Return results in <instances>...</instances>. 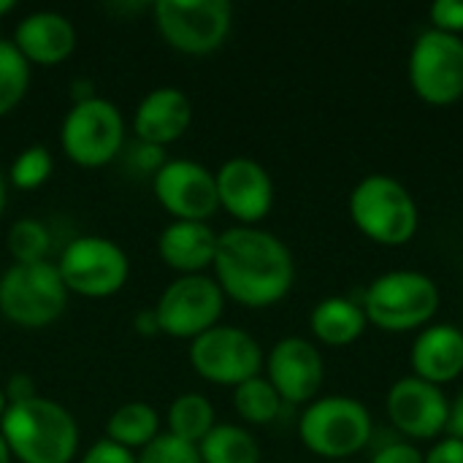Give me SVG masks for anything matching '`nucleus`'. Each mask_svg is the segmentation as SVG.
Returning a JSON list of instances; mask_svg holds the SVG:
<instances>
[{
    "instance_id": "1",
    "label": "nucleus",
    "mask_w": 463,
    "mask_h": 463,
    "mask_svg": "<svg viewBox=\"0 0 463 463\" xmlns=\"http://www.w3.org/2000/svg\"><path fill=\"white\" fill-rule=\"evenodd\" d=\"M212 269L225 298L247 309L279 304L296 282L293 252L279 236L258 225L222 231Z\"/></svg>"
},
{
    "instance_id": "2",
    "label": "nucleus",
    "mask_w": 463,
    "mask_h": 463,
    "mask_svg": "<svg viewBox=\"0 0 463 463\" xmlns=\"http://www.w3.org/2000/svg\"><path fill=\"white\" fill-rule=\"evenodd\" d=\"M0 434L19 463H71L79 456V423L54 399L8 404Z\"/></svg>"
},
{
    "instance_id": "3",
    "label": "nucleus",
    "mask_w": 463,
    "mask_h": 463,
    "mask_svg": "<svg viewBox=\"0 0 463 463\" xmlns=\"http://www.w3.org/2000/svg\"><path fill=\"white\" fill-rule=\"evenodd\" d=\"M355 228L383 247H402L415 239L420 228V212L412 193L388 174L364 176L347 201Z\"/></svg>"
},
{
    "instance_id": "4",
    "label": "nucleus",
    "mask_w": 463,
    "mask_h": 463,
    "mask_svg": "<svg viewBox=\"0 0 463 463\" xmlns=\"http://www.w3.org/2000/svg\"><path fill=\"white\" fill-rule=\"evenodd\" d=\"M439 301L442 293L429 274L399 269L372 279L361 307L372 326L391 334H404L429 326L439 312Z\"/></svg>"
},
{
    "instance_id": "5",
    "label": "nucleus",
    "mask_w": 463,
    "mask_h": 463,
    "mask_svg": "<svg viewBox=\"0 0 463 463\" xmlns=\"http://www.w3.org/2000/svg\"><path fill=\"white\" fill-rule=\"evenodd\" d=\"M68 288L57 263H14L0 277V315L27 331L57 323L68 309Z\"/></svg>"
},
{
    "instance_id": "6",
    "label": "nucleus",
    "mask_w": 463,
    "mask_h": 463,
    "mask_svg": "<svg viewBox=\"0 0 463 463\" xmlns=\"http://www.w3.org/2000/svg\"><path fill=\"white\" fill-rule=\"evenodd\" d=\"M374 423L366 404L350 396H323L307 404L298 420L304 448L320 458L342 461L355 456L372 439Z\"/></svg>"
},
{
    "instance_id": "7",
    "label": "nucleus",
    "mask_w": 463,
    "mask_h": 463,
    "mask_svg": "<svg viewBox=\"0 0 463 463\" xmlns=\"http://www.w3.org/2000/svg\"><path fill=\"white\" fill-rule=\"evenodd\" d=\"M65 157L81 168H103L125 149V117L117 103L95 95L73 103L60 125Z\"/></svg>"
},
{
    "instance_id": "8",
    "label": "nucleus",
    "mask_w": 463,
    "mask_h": 463,
    "mask_svg": "<svg viewBox=\"0 0 463 463\" xmlns=\"http://www.w3.org/2000/svg\"><path fill=\"white\" fill-rule=\"evenodd\" d=\"M157 33L182 54L217 52L233 27V5L228 0H157L152 5Z\"/></svg>"
},
{
    "instance_id": "9",
    "label": "nucleus",
    "mask_w": 463,
    "mask_h": 463,
    "mask_svg": "<svg viewBox=\"0 0 463 463\" xmlns=\"http://www.w3.org/2000/svg\"><path fill=\"white\" fill-rule=\"evenodd\" d=\"M57 271L68 293L84 298H111L130 277V260L125 250L106 236H76L65 244Z\"/></svg>"
},
{
    "instance_id": "10",
    "label": "nucleus",
    "mask_w": 463,
    "mask_h": 463,
    "mask_svg": "<svg viewBox=\"0 0 463 463\" xmlns=\"http://www.w3.org/2000/svg\"><path fill=\"white\" fill-rule=\"evenodd\" d=\"M410 87L429 106H450L463 98V38L423 30L410 52Z\"/></svg>"
},
{
    "instance_id": "11",
    "label": "nucleus",
    "mask_w": 463,
    "mask_h": 463,
    "mask_svg": "<svg viewBox=\"0 0 463 463\" xmlns=\"http://www.w3.org/2000/svg\"><path fill=\"white\" fill-rule=\"evenodd\" d=\"M160 334L174 339H198L209 328L220 326L225 312V293L214 277L190 274L174 279L152 307Z\"/></svg>"
},
{
    "instance_id": "12",
    "label": "nucleus",
    "mask_w": 463,
    "mask_h": 463,
    "mask_svg": "<svg viewBox=\"0 0 463 463\" xmlns=\"http://www.w3.org/2000/svg\"><path fill=\"white\" fill-rule=\"evenodd\" d=\"M187 358L201 380L228 388L258 377L266 364L258 339L236 326L209 328L206 334L190 342Z\"/></svg>"
},
{
    "instance_id": "13",
    "label": "nucleus",
    "mask_w": 463,
    "mask_h": 463,
    "mask_svg": "<svg viewBox=\"0 0 463 463\" xmlns=\"http://www.w3.org/2000/svg\"><path fill=\"white\" fill-rule=\"evenodd\" d=\"M152 190L157 203L174 220L209 222V217H214V212L220 209L214 171L187 157L168 160L155 174Z\"/></svg>"
},
{
    "instance_id": "14",
    "label": "nucleus",
    "mask_w": 463,
    "mask_h": 463,
    "mask_svg": "<svg viewBox=\"0 0 463 463\" xmlns=\"http://www.w3.org/2000/svg\"><path fill=\"white\" fill-rule=\"evenodd\" d=\"M263 366H266V380L274 385V391L285 404L315 402L326 380L323 355L304 336L279 339L266 355Z\"/></svg>"
},
{
    "instance_id": "15",
    "label": "nucleus",
    "mask_w": 463,
    "mask_h": 463,
    "mask_svg": "<svg viewBox=\"0 0 463 463\" xmlns=\"http://www.w3.org/2000/svg\"><path fill=\"white\" fill-rule=\"evenodd\" d=\"M388 415L391 423L410 439H437L448 429L450 402L439 385L410 374L391 385Z\"/></svg>"
},
{
    "instance_id": "16",
    "label": "nucleus",
    "mask_w": 463,
    "mask_h": 463,
    "mask_svg": "<svg viewBox=\"0 0 463 463\" xmlns=\"http://www.w3.org/2000/svg\"><path fill=\"white\" fill-rule=\"evenodd\" d=\"M217 198L239 225H258L269 217L274 206V182L271 174L252 157H231L217 174Z\"/></svg>"
},
{
    "instance_id": "17",
    "label": "nucleus",
    "mask_w": 463,
    "mask_h": 463,
    "mask_svg": "<svg viewBox=\"0 0 463 463\" xmlns=\"http://www.w3.org/2000/svg\"><path fill=\"white\" fill-rule=\"evenodd\" d=\"M11 43L30 65H60L76 49V27L60 11H33L14 27Z\"/></svg>"
},
{
    "instance_id": "18",
    "label": "nucleus",
    "mask_w": 463,
    "mask_h": 463,
    "mask_svg": "<svg viewBox=\"0 0 463 463\" xmlns=\"http://www.w3.org/2000/svg\"><path fill=\"white\" fill-rule=\"evenodd\" d=\"M193 125V100L179 87H157L141 98L133 114V133L138 141L168 146L179 141Z\"/></svg>"
},
{
    "instance_id": "19",
    "label": "nucleus",
    "mask_w": 463,
    "mask_h": 463,
    "mask_svg": "<svg viewBox=\"0 0 463 463\" xmlns=\"http://www.w3.org/2000/svg\"><path fill=\"white\" fill-rule=\"evenodd\" d=\"M412 374L431 383L448 385L463 374V328L453 323L429 326L418 334L410 353Z\"/></svg>"
},
{
    "instance_id": "20",
    "label": "nucleus",
    "mask_w": 463,
    "mask_h": 463,
    "mask_svg": "<svg viewBox=\"0 0 463 463\" xmlns=\"http://www.w3.org/2000/svg\"><path fill=\"white\" fill-rule=\"evenodd\" d=\"M217 239L220 233L209 222L171 220L157 239V255L179 277L203 274L214 263Z\"/></svg>"
},
{
    "instance_id": "21",
    "label": "nucleus",
    "mask_w": 463,
    "mask_h": 463,
    "mask_svg": "<svg viewBox=\"0 0 463 463\" xmlns=\"http://www.w3.org/2000/svg\"><path fill=\"white\" fill-rule=\"evenodd\" d=\"M369 320L358 301L345 296H328L315 304L309 315V328L317 342L328 347H347L358 342L366 331Z\"/></svg>"
},
{
    "instance_id": "22",
    "label": "nucleus",
    "mask_w": 463,
    "mask_h": 463,
    "mask_svg": "<svg viewBox=\"0 0 463 463\" xmlns=\"http://www.w3.org/2000/svg\"><path fill=\"white\" fill-rule=\"evenodd\" d=\"M160 434V415L146 402H128L117 407L106 420V439L130 453H141Z\"/></svg>"
},
{
    "instance_id": "23",
    "label": "nucleus",
    "mask_w": 463,
    "mask_h": 463,
    "mask_svg": "<svg viewBox=\"0 0 463 463\" xmlns=\"http://www.w3.org/2000/svg\"><path fill=\"white\" fill-rule=\"evenodd\" d=\"M165 426H168L171 437L198 448L206 439V434L217 426L214 407L201 393H182L171 402L168 415H165Z\"/></svg>"
},
{
    "instance_id": "24",
    "label": "nucleus",
    "mask_w": 463,
    "mask_h": 463,
    "mask_svg": "<svg viewBox=\"0 0 463 463\" xmlns=\"http://www.w3.org/2000/svg\"><path fill=\"white\" fill-rule=\"evenodd\" d=\"M203 463H260L258 439L233 423H217L198 445Z\"/></svg>"
},
{
    "instance_id": "25",
    "label": "nucleus",
    "mask_w": 463,
    "mask_h": 463,
    "mask_svg": "<svg viewBox=\"0 0 463 463\" xmlns=\"http://www.w3.org/2000/svg\"><path fill=\"white\" fill-rule=\"evenodd\" d=\"M282 404L285 402L279 399L274 385L266 377H260V374L233 388V410L239 412V418L244 423L266 426V423L279 418Z\"/></svg>"
},
{
    "instance_id": "26",
    "label": "nucleus",
    "mask_w": 463,
    "mask_h": 463,
    "mask_svg": "<svg viewBox=\"0 0 463 463\" xmlns=\"http://www.w3.org/2000/svg\"><path fill=\"white\" fill-rule=\"evenodd\" d=\"M30 87V62L19 54V49L0 38V117L11 114L27 95Z\"/></svg>"
},
{
    "instance_id": "27",
    "label": "nucleus",
    "mask_w": 463,
    "mask_h": 463,
    "mask_svg": "<svg viewBox=\"0 0 463 463\" xmlns=\"http://www.w3.org/2000/svg\"><path fill=\"white\" fill-rule=\"evenodd\" d=\"M5 244L14 263H41L52 250V233L41 220L22 217L8 228Z\"/></svg>"
},
{
    "instance_id": "28",
    "label": "nucleus",
    "mask_w": 463,
    "mask_h": 463,
    "mask_svg": "<svg viewBox=\"0 0 463 463\" xmlns=\"http://www.w3.org/2000/svg\"><path fill=\"white\" fill-rule=\"evenodd\" d=\"M54 171V160H52V152L41 144H33L27 149H22L14 160H11V168H8V182L16 187V190H38L41 184L49 182Z\"/></svg>"
},
{
    "instance_id": "29",
    "label": "nucleus",
    "mask_w": 463,
    "mask_h": 463,
    "mask_svg": "<svg viewBox=\"0 0 463 463\" xmlns=\"http://www.w3.org/2000/svg\"><path fill=\"white\" fill-rule=\"evenodd\" d=\"M138 463H203L201 461V453L195 445L190 442H182L176 437H171L168 431L160 434L152 445H146L138 456Z\"/></svg>"
},
{
    "instance_id": "30",
    "label": "nucleus",
    "mask_w": 463,
    "mask_h": 463,
    "mask_svg": "<svg viewBox=\"0 0 463 463\" xmlns=\"http://www.w3.org/2000/svg\"><path fill=\"white\" fill-rule=\"evenodd\" d=\"M119 157L136 176H149V179H155V174L168 163L163 146H155L138 138H133V144L125 141V149L119 152Z\"/></svg>"
},
{
    "instance_id": "31",
    "label": "nucleus",
    "mask_w": 463,
    "mask_h": 463,
    "mask_svg": "<svg viewBox=\"0 0 463 463\" xmlns=\"http://www.w3.org/2000/svg\"><path fill=\"white\" fill-rule=\"evenodd\" d=\"M429 16H431L434 30H442L450 35L463 33V0H437L429 8Z\"/></svg>"
},
{
    "instance_id": "32",
    "label": "nucleus",
    "mask_w": 463,
    "mask_h": 463,
    "mask_svg": "<svg viewBox=\"0 0 463 463\" xmlns=\"http://www.w3.org/2000/svg\"><path fill=\"white\" fill-rule=\"evenodd\" d=\"M79 463H138L136 461V453H130V450H125V448H119V445H114V442H109L106 437L103 439H98L81 458Z\"/></svg>"
},
{
    "instance_id": "33",
    "label": "nucleus",
    "mask_w": 463,
    "mask_h": 463,
    "mask_svg": "<svg viewBox=\"0 0 463 463\" xmlns=\"http://www.w3.org/2000/svg\"><path fill=\"white\" fill-rule=\"evenodd\" d=\"M369 463H423V453L412 442H388Z\"/></svg>"
},
{
    "instance_id": "34",
    "label": "nucleus",
    "mask_w": 463,
    "mask_h": 463,
    "mask_svg": "<svg viewBox=\"0 0 463 463\" xmlns=\"http://www.w3.org/2000/svg\"><path fill=\"white\" fill-rule=\"evenodd\" d=\"M3 393L8 399V404H22V402H30L38 396V388H35V380L24 372L19 374H11L8 383L3 385Z\"/></svg>"
},
{
    "instance_id": "35",
    "label": "nucleus",
    "mask_w": 463,
    "mask_h": 463,
    "mask_svg": "<svg viewBox=\"0 0 463 463\" xmlns=\"http://www.w3.org/2000/svg\"><path fill=\"white\" fill-rule=\"evenodd\" d=\"M423 463H463V442L456 437L439 439L429 453H423Z\"/></svg>"
},
{
    "instance_id": "36",
    "label": "nucleus",
    "mask_w": 463,
    "mask_h": 463,
    "mask_svg": "<svg viewBox=\"0 0 463 463\" xmlns=\"http://www.w3.org/2000/svg\"><path fill=\"white\" fill-rule=\"evenodd\" d=\"M133 328L138 336H157L160 334V326H157V317H155V309H141L133 320Z\"/></svg>"
},
{
    "instance_id": "37",
    "label": "nucleus",
    "mask_w": 463,
    "mask_h": 463,
    "mask_svg": "<svg viewBox=\"0 0 463 463\" xmlns=\"http://www.w3.org/2000/svg\"><path fill=\"white\" fill-rule=\"evenodd\" d=\"M448 434L463 442V391L450 404V418H448Z\"/></svg>"
},
{
    "instance_id": "38",
    "label": "nucleus",
    "mask_w": 463,
    "mask_h": 463,
    "mask_svg": "<svg viewBox=\"0 0 463 463\" xmlns=\"http://www.w3.org/2000/svg\"><path fill=\"white\" fill-rule=\"evenodd\" d=\"M90 98H95L92 81L90 79H73V84H71V100L73 103H81V100H90Z\"/></svg>"
},
{
    "instance_id": "39",
    "label": "nucleus",
    "mask_w": 463,
    "mask_h": 463,
    "mask_svg": "<svg viewBox=\"0 0 463 463\" xmlns=\"http://www.w3.org/2000/svg\"><path fill=\"white\" fill-rule=\"evenodd\" d=\"M11 450H8V445H5V439H3V434H0V463H11Z\"/></svg>"
},
{
    "instance_id": "40",
    "label": "nucleus",
    "mask_w": 463,
    "mask_h": 463,
    "mask_svg": "<svg viewBox=\"0 0 463 463\" xmlns=\"http://www.w3.org/2000/svg\"><path fill=\"white\" fill-rule=\"evenodd\" d=\"M14 8H16V3H14V0H0V19H3V16H8Z\"/></svg>"
},
{
    "instance_id": "41",
    "label": "nucleus",
    "mask_w": 463,
    "mask_h": 463,
    "mask_svg": "<svg viewBox=\"0 0 463 463\" xmlns=\"http://www.w3.org/2000/svg\"><path fill=\"white\" fill-rule=\"evenodd\" d=\"M3 209H5V179L0 174V214H3Z\"/></svg>"
},
{
    "instance_id": "42",
    "label": "nucleus",
    "mask_w": 463,
    "mask_h": 463,
    "mask_svg": "<svg viewBox=\"0 0 463 463\" xmlns=\"http://www.w3.org/2000/svg\"><path fill=\"white\" fill-rule=\"evenodd\" d=\"M5 410H8V399H5V393H3V388H0V420H3V415H5Z\"/></svg>"
}]
</instances>
